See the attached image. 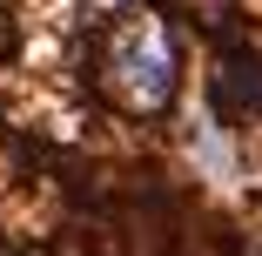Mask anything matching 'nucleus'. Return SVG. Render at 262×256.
<instances>
[{"label":"nucleus","mask_w":262,"mask_h":256,"mask_svg":"<svg viewBox=\"0 0 262 256\" xmlns=\"http://www.w3.org/2000/svg\"><path fill=\"white\" fill-rule=\"evenodd\" d=\"M108 81H115V94L128 101V108H168V94H175V47H168V34H162V21L155 14H135L121 34H115V47H108Z\"/></svg>","instance_id":"obj_1"}]
</instances>
